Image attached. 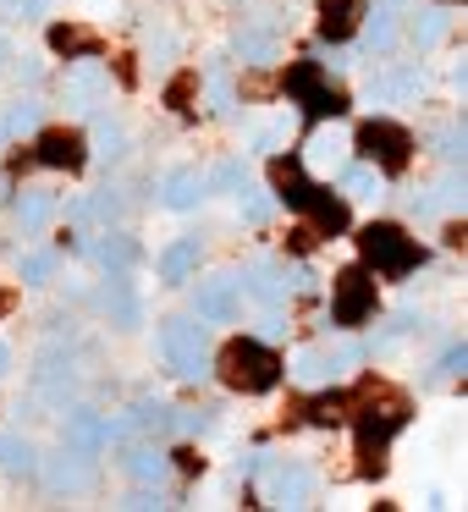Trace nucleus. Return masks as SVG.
<instances>
[{
	"mask_svg": "<svg viewBox=\"0 0 468 512\" xmlns=\"http://www.w3.org/2000/svg\"><path fill=\"white\" fill-rule=\"evenodd\" d=\"M94 303H100V314L116 325V331H138V320H144V303H138L127 270H105V281L94 287Z\"/></svg>",
	"mask_w": 468,
	"mask_h": 512,
	"instance_id": "11",
	"label": "nucleus"
},
{
	"mask_svg": "<svg viewBox=\"0 0 468 512\" xmlns=\"http://www.w3.org/2000/svg\"><path fill=\"white\" fill-rule=\"evenodd\" d=\"M204 182H210L215 193H243L248 188V166H243V160H221V166H215Z\"/></svg>",
	"mask_w": 468,
	"mask_h": 512,
	"instance_id": "38",
	"label": "nucleus"
},
{
	"mask_svg": "<svg viewBox=\"0 0 468 512\" xmlns=\"http://www.w3.org/2000/svg\"><path fill=\"white\" fill-rule=\"evenodd\" d=\"M281 358H276V347H265V342H254V336H237V342H226L221 353L210 358V375H221L232 391H243V397H265L270 386L281 380Z\"/></svg>",
	"mask_w": 468,
	"mask_h": 512,
	"instance_id": "3",
	"label": "nucleus"
},
{
	"mask_svg": "<svg viewBox=\"0 0 468 512\" xmlns=\"http://www.w3.org/2000/svg\"><path fill=\"white\" fill-rule=\"evenodd\" d=\"M347 149H353V138L342 133V127H320V133L309 138V144H303V166L309 171H342L347 166Z\"/></svg>",
	"mask_w": 468,
	"mask_h": 512,
	"instance_id": "20",
	"label": "nucleus"
},
{
	"mask_svg": "<svg viewBox=\"0 0 468 512\" xmlns=\"http://www.w3.org/2000/svg\"><path fill=\"white\" fill-rule=\"evenodd\" d=\"M193 100H199V72H182V78L166 83V105H171V111H193Z\"/></svg>",
	"mask_w": 468,
	"mask_h": 512,
	"instance_id": "39",
	"label": "nucleus"
},
{
	"mask_svg": "<svg viewBox=\"0 0 468 512\" xmlns=\"http://www.w3.org/2000/svg\"><path fill=\"white\" fill-rule=\"evenodd\" d=\"M232 50L248 67H270V61H276V34H270V28H237Z\"/></svg>",
	"mask_w": 468,
	"mask_h": 512,
	"instance_id": "31",
	"label": "nucleus"
},
{
	"mask_svg": "<svg viewBox=\"0 0 468 512\" xmlns=\"http://www.w3.org/2000/svg\"><path fill=\"white\" fill-rule=\"evenodd\" d=\"M463 369H468V347H463V342H452L441 358H435V369H430V386H446V380H457Z\"/></svg>",
	"mask_w": 468,
	"mask_h": 512,
	"instance_id": "37",
	"label": "nucleus"
},
{
	"mask_svg": "<svg viewBox=\"0 0 468 512\" xmlns=\"http://www.w3.org/2000/svg\"><path fill=\"white\" fill-rule=\"evenodd\" d=\"M0 6H12V0H0Z\"/></svg>",
	"mask_w": 468,
	"mask_h": 512,
	"instance_id": "51",
	"label": "nucleus"
},
{
	"mask_svg": "<svg viewBox=\"0 0 468 512\" xmlns=\"http://www.w3.org/2000/svg\"><path fill=\"white\" fill-rule=\"evenodd\" d=\"M12 303H17V292H12V287H6V292H0V314L12 309Z\"/></svg>",
	"mask_w": 468,
	"mask_h": 512,
	"instance_id": "50",
	"label": "nucleus"
},
{
	"mask_svg": "<svg viewBox=\"0 0 468 512\" xmlns=\"http://www.w3.org/2000/svg\"><path fill=\"white\" fill-rule=\"evenodd\" d=\"M287 133H292V122H270V127H259V133H254V149H276Z\"/></svg>",
	"mask_w": 468,
	"mask_h": 512,
	"instance_id": "45",
	"label": "nucleus"
},
{
	"mask_svg": "<svg viewBox=\"0 0 468 512\" xmlns=\"http://www.w3.org/2000/svg\"><path fill=\"white\" fill-rule=\"evenodd\" d=\"M122 188H94L83 204H72V221H100V226H111L116 215H122Z\"/></svg>",
	"mask_w": 468,
	"mask_h": 512,
	"instance_id": "30",
	"label": "nucleus"
},
{
	"mask_svg": "<svg viewBox=\"0 0 468 512\" xmlns=\"http://www.w3.org/2000/svg\"><path fill=\"white\" fill-rule=\"evenodd\" d=\"M45 485L56 496H83V490L100 485V468H94V452H78V446H61L45 463Z\"/></svg>",
	"mask_w": 468,
	"mask_h": 512,
	"instance_id": "10",
	"label": "nucleus"
},
{
	"mask_svg": "<svg viewBox=\"0 0 468 512\" xmlns=\"http://www.w3.org/2000/svg\"><path fill=\"white\" fill-rule=\"evenodd\" d=\"M358 254H364V265H375L386 281H402V276H413V270L424 265L419 237H408L391 221H369L364 232H358Z\"/></svg>",
	"mask_w": 468,
	"mask_h": 512,
	"instance_id": "4",
	"label": "nucleus"
},
{
	"mask_svg": "<svg viewBox=\"0 0 468 512\" xmlns=\"http://www.w3.org/2000/svg\"><path fill=\"white\" fill-rule=\"evenodd\" d=\"M408 331H413V320H408V314H397V320H391L386 331L375 336V353H391V347H397V342H402V336H408Z\"/></svg>",
	"mask_w": 468,
	"mask_h": 512,
	"instance_id": "44",
	"label": "nucleus"
},
{
	"mask_svg": "<svg viewBox=\"0 0 468 512\" xmlns=\"http://www.w3.org/2000/svg\"><path fill=\"white\" fill-rule=\"evenodd\" d=\"M270 188H276V199H281V204H292V210L309 215L314 237H342V232H347V199H336V193L314 188V182L303 177L298 160L270 155Z\"/></svg>",
	"mask_w": 468,
	"mask_h": 512,
	"instance_id": "2",
	"label": "nucleus"
},
{
	"mask_svg": "<svg viewBox=\"0 0 468 512\" xmlns=\"http://www.w3.org/2000/svg\"><path fill=\"white\" fill-rule=\"evenodd\" d=\"M369 23H364V50L369 56H391L397 50V6L391 0H380L375 12H364Z\"/></svg>",
	"mask_w": 468,
	"mask_h": 512,
	"instance_id": "26",
	"label": "nucleus"
},
{
	"mask_svg": "<svg viewBox=\"0 0 468 512\" xmlns=\"http://www.w3.org/2000/svg\"><path fill=\"white\" fill-rule=\"evenodd\" d=\"M17 78H23V83H39V61L23 56V61H17Z\"/></svg>",
	"mask_w": 468,
	"mask_h": 512,
	"instance_id": "46",
	"label": "nucleus"
},
{
	"mask_svg": "<svg viewBox=\"0 0 468 512\" xmlns=\"http://www.w3.org/2000/svg\"><path fill=\"white\" fill-rule=\"evenodd\" d=\"M237 270H221V276H210V281H199V292H193V314H199V320H232L237 314Z\"/></svg>",
	"mask_w": 468,
	"mask_h": 512,
	"instance_id": "16",
	"label": "nucleus"
},
{
	"mask_svg": "<svg viewBox=\"0 0 468 512\" xmlns=\"http://www.w3.org/2000/svg\"><path fill=\"white\" fill-rule=\"evenodd\" d=\"M314 485H320V479H314L309 463H281V468H270L265 496H270V507H309Z\"/></svg>",
	"mask_w": 468,
	"mask_h": 512,
	"instance_id": "14",
	"label": "nucleus"
},
{
	"mask_svg": "<svg viewBox=\"0 0 468 512\" xmlns=\"http://www.w3.org/2000/svg\"><path fill=\"white\" fill-rule=\"evenodd\" d=\"M155 193H160L166 210H199V204L210 199V182H204L199 166H177V171H166V177L155 182Z\"/></svg>",
	"mask_w": 468,
	"mask_h": 512,
	"instance_id": "15",
	"label": "nucleus"
},
{
	"mask_svg": "<svg viewBox=\"0 0 468 512\" xmlns=\"http://www.w3.org/2000/svg\"><path fill=\"white\" fill-rule=\"evenodd\" d=\"M408 419H413V402L402 397V391H386V386L364 391V402H358V474L364 479L386 474L391 435H397Z\"/></svg>",
	"mask_w": 468,
	"mask_h": 512,
	"instance_id": "1",
	"label": "nucleus"
},
{
	"mask_svg": "<svg viewBox=\"0 0 468 512\" xmlns=\"http://www.w3.org/2000/svg\"><path fill=\"white\" fill-rule=\"evenodd\" d=\"M199 83H210V100H215V111H221V116L237 111V94H232V83H226V67H221V61H215V67H204Z\"/></svg>",
	"mask_w": 468,
	"mask_h": 512,
	"instance_id": "36",
	"label": "nucleus"
},
{
	"mask_svg": "<svg viewBox=\"0 0 468 512\" xmlns=\"http://www.w3.org/2000/svg\"><path fill=\"white\" fill-rule=\"evenodd\" d=\"M171 56H177V34H171V28H155V34H149V61L166 67Z\"/></svg>",
	"mask_w": 468,
	"mask_h": 512,
	"instance_id": "42",
	"label": "nucleus"
},
{
	"mask_svg": "<svg viewBox=\"0 0 468 512\" xmlns=\"http://www.w3.org/2000/svg\"><path fill=\"white\" fill-rule=\"evenodd\" d=\"M287 94L303 105L309 116H320V122H336V116L347 111V94L336 89L331 78H325L320 61H298V67L287 72Z\"/></svg>",
	"mask_w": 468,
	"mask_h": 512,
	"instance_id": "7",
	"label": "nucleus"
},
{
	"mask_svg": "<svg viewBox=\"0 0 468 512\" xmlns=\"http://www.w3.org/2000/svg\"><path fill=\"white\" fill-rule=\"evenodd\" d=\"M358 17H364V0H320V17H314V28H320V39L342 45V39L358 28Z\"/></svg>",
	"mask_w": 468,
	"mask_h": 512,
	"instance_id": "24",
	"label": "nucleus"
},
{
	"mask_svg": "<svg viewBox=\"0 0 468 512\" xmlns=\"http://www.w3.org/2000/svg\"><path fill=\"white\" fill-rule=\"evenodd\" d=\"M56 265H61L56 248H34V254L17 259V276H23V287H45V281L56 276Z\"/></svg>",
	"mask_w": 468,
	"mask_h": 512,
	"instance_id": "34",
	"label": "nucleus"
},
{
	"mask_svg": "<svg viewBox=\"0 0 468 512\" xmlns=\"http://www.w3.org/2000/svg\"><path fill=\"white\" fill-rule=\"evenodd\" d=\"M0 144H6V133H0Z\"/></svg>",
	"mask_w": 468,
	"mask_h": 512,
	"instance_id": "52",
	"label": "nucleus"
},
{
	"mask_svg": "<svg viewBox=\"0 0 468 512\" xmlns=\"http://www.w3.org/2000/svg\"><path fill=\"white\" fill-rule=\"evenodd\" d=\"M105 89H111V72L100 67V56H83L67 67V105H100Z\"/></svg>",
	"mask_w": 468,
	"mask_h": 512,
	"instance_id": "21",
	"label": "nucleus"
},
{
	"mask_svg": "<svg viewBox=\"0 0 468 512\" xmlns=\"http://www.w3.org/2000/svg\"><path fill=\"white\" fill-rule=\"evenodd\" d=\"M160 358L182 380H210V342H204L199 314H171V320H160Z\"/></svg>",
	"mask_w": 468,
	"mask_h": 512,
	"instance_id": "5",
	"label": "nucleus"
},
{
	"mask_svg": "<svg viewBox=\"0 0 468 512\" xmlns=\"http://www.w3.org/2000/svg\"><path fill=\"white\" fill-rule=\"evenodd\" d=\"M23 12H28V17H45V12H50V0H23Z\"/></svg>",
	"mask_w": 468,
	"mask_h": 512,
	"instance_id": "47",
	"label": "nucleus"
},
{
	"mask_svg": "<svg viewBox=\"0 0 468 512\" xmlns=\"http://www.w3.org/2000/svg\"><path fill=\"white\" fill-rule=\"evenodd\" d=\"M237 199H243V221H248V226H265L270 210H276V199H270V193H248V188H243Z\"/></svg>",
	"mask_w": 468,
	"mask_h": 512,
	"instance_id": "40",
	"label": "nucleus"
},
{
	"mask_svg": "<svg viewBox=\"0 0 468 512\" xmlns=\"http://www.w3.org/2000/svg\"><path fill=\"white\" fill-rule=\"evenodd\" d=\"M127 424L144 435H166L177 424V408H166V402H138V408H127Z\"/></svg>",
	"mask_w": 468,
	"mask_h": 512,
	"instance_id": "33",
	"label": "nucleus"
},
{
	"mask_svg": "<svg viewBox=\"0 0 468 512\" xmlns=\"http://www.w3.org/2000/svg\"><path fill=\"white\" fill-rule=\"evenodd\" d=\"M375 276H369L364 265H347L336 270L331 281V325L336 331H358L364 320H375Z\"/></svg>",
	"mask_w": 468,
	"mask_h": 512,
	"instance_id": "6",
	"label": "nucleus"
},
{
	"mask_svg": "<svg viewBox=\"0 0 468 512\" xmlns=\"http://www.w3.org/2000/svg\"><path fill=\"white\" fill-rule=\"evenodd\" d=\"M435 210H463V177H457V171L435 188Z\"/></svg>",
	"mask_w": 468,
	"mask_h": 512,
	"instance_id": "43",
	"label": "nucleus"
},
{
	"mask_svg": "<svg viewBox=\"0 0 468 512\" xmlns=\"http://www.w3.org/2000/svg\"><path fill=\"white\" fill-rule=\"evenodd\" d=\"M122 468H127L133 485H155V490L171 479V457L160 452V446H133V452L122 457Z\"/></svg>",
	"mask_w": 468,
	"mask_h": 512,
	"instance_id": "25",
	"label": "nucleus"
},
{
	"mask_svg": "<svg viewBox=\"0 0 468 512\" xmlns=\"http://www.w3.org/2000/svg\"><path fill=\"white\" fill-rule=\"evenodd\" d=\"M50 221H56V193H50V188H23V193H17V232L39 237Z\"/></svg>",
	"mask_w": 468,
	"mask_h": 512,
	"instance_id": "23",
	"label": "nucleus"
},
{
	"mask_svg": "<svg viewBox=\"0 0 468 512\" xmlns=\"http://www.w3.org/2000/svg\"><path fill=\"white\" fill-rule=\"evenodd\" d=\"M237 287H243L248 298H259L265 309H276V303H287V292H292V270L276 265V259H254V265L237 270Z\"/></svg>",
	"mask_w": 468,
	"mask_h": 512,
	"instance_id": "13",
	"label": "nucleus"
},
{
	"mask_svg": "<svg viewBox=\"0 0 468 512\" xmlns=\"http://www.w3.org/2000/svg\"><path fill=\"white\" fill-rule=\"evenodd\" d=\"M34 160L50 171H83L89 166V138L78 133V127H45L34 144Z\"/></svg>",
	"mask_w": 468,
	"mask_h": 512,
	"instance_id": "12",
	"label": "nucleus"
},
{
	"mask_svg": "<svg viewBox=\"0 0 468 512\" xmlns=\"http://www.w3.org/2000/svg\"><path fill=\"white\" fill-rule=\"evenodd\" d=\"M0 468L12 479H34L39 474V446L28 435H0Z\"/></svg>",
	"mask_w": 468,
	"mask_h": 512,
	"instance_id": "27",
	"label": "nucleus"
},
{
	"mask_svg": "<svg viewBox=\"0 0 468 512\" xmlns=\"http://www.w3.org/2000/svg\"><path fill=\"white\" fill-rule=\"evenodd\" d=\"M39 116H45V105H39L34 94H17L6 122H0V133H39Z\"/></svg>",
	"mask_w": 468,
	"mask_h": 512,
	"instance_id": "35",
	"label": "nucleus"
},
{
	"mask_svg": "<svg viewBox=\"0 0 468 512\" xmlns=\"http://www.w3.org/2000/svg\"><path fill=\"white\" fill-rule=\"evenodd\" d=\"M435 155L446 160V166H457V160H463V127H441V133H435Z\"/></svg>",
	"mask_w": 468,
	"mask_h": 512,
	"instance_id": "41",
	"label": "nucleus"
},
{
	"mask_svg": "<svg viewBox=\"0 0 468 512\" xmlns=\"http://www.w3.org/2000/svg\"><path fill=\"white\" fill-rule=\"evenodd\" d=\"M83 259H94L100 270H127L138 259V243L122 232V226H100V232L83 243Z\"/></svg>",
	"mask_w": 468,
	"mask_h": 512,
	"instance_id": "19",
	"label": "nucleus"
},
{
	"mask_svg": "<svg viewBox=\"0 0 468 512\" xmlns=\"http://www.w3.org/2000/svg\"><path fill=\"white\" fill-rule=\"evenodd\" d=\"M413 50H435L446 34H452V12L446 6H424V12H413Z\"/></svg>",
	"mask_w": 468,
	"mask_h": 512,
	"instance_id": "28",
	"label": "nucleus"
},
{
	"mask_svg": "<svg viewBox=\"0 0 468 512\" xmlns=\"http://www.w3.org/2000/svg\"><path fill=\"white\" fill-rule=\"evenodd\" d=\"M199 259H204V237L188 232V237H177V243H166L155 254V276L166 281V287H182V281L199 270Z\"/></svg>",
	"mask_w": 468,
	"mask_h": 512,
	"instance_id": "17",
	"label": "nucleus"
},
{
	"mask_svg": "<svg viewBox=\"0 0 468 512\" xmlns=\"http://www.w3.org/2000/svg\"><path fill=\"white\" fill-rule=\"evenodd\" d=\"M353 149L369 160V166H380V171H402L413 160V133L397 127V122H386V116H375V122L358 127Z\"/></svg>",
	"mask_w": 468,
	"mask_h": 512,
	"instance_id": "9",
	"label": "nucleus"
},
{
	"mask_svg": "<svg viewBox=\"0 0 468 512\" xmlns=\"http://www.w3.org/2000/svg\"><path fill=\"white\" fill-rule=\"evenodd\" d=\"M61 441L78 446V452H100V446H111L105 441V419L94 408H67V419H61Z\"/></svg>",
	"mask_w": 468,
	"mask_h": 512,
	"instance_id": "22",
	"label": "nucleus"
},
{
	"mask_svg": "<svg viewBox=\"0 0 468 512\" xmlns=\"http://www.w3.org/2000/svg\"><path fill=\"white\" fill-rule=\"evenodd\" d=\"M369 347L358 342H336V347H303L298 358H292V375L303 380V386H336V380H347L358 364H364Z\"/></svg>",
	"mask_w": 468,
	"mask_h": 512,
	"instance_id": "8",
	"label": "nucleus"
},
{
	"mask_svg": "<svg viewBox=\"0 0 468 512\" xmlns=\"http://www.w3.org/2000/svg\"><path fill=\"white\" fill-rule=\"evenodd\" d=\"M94 155L100 160H122L127 155V127L116 122V116L94 111Z\"/></svg>",
	"mask_w": 468,
	"mask_h": 512,
	"instance_id": "32",
	"label": "nucleus"
},
{
	"mask_svg": "<svg viewBox=\"0 0 468 512\" xmlns=\"http://www.w3.org/2000/svg\"><path fill=\"white\" fill-rule=\"evenodd\" d=\"M336 193H342L347 204H380L386 199V171L369 166V160H347V166L336 171Z\"/></svg>",
	"mask_w": 468,
	"mask_h": 512,
	"instance_id": "18",
	"label": "nucleus"
},
{
	"mask_svg": "<svg viewBox=\"0 0 468 512\" xmlns=\"http://www.w3.org/2000/svg\"><path fill=\"white\" fill-rule=\"evenodd\" d=\"M6 369H12V347L0 342V380H6Z\"/></svg>",
	"mask_w": 468,
	"mask_h": 512,
	"instance_id": "49",
	"label": "nucleus"
},
{
	"mask_svg": "<svg viewBox=\"0 0 468 512\" xmlns=\"http://www.w3.org/2000/svg\"><path fill=\"white\" fill-rule=\"evenodd\" d=\"M12 67V45H6V34H0V72Z\"/></svg>",
	"mask_w": 468,
	"mask_h": 512,
	"instance_id": "48",
	"label": "nucleus"
},
{
	"mask_svg": "<svg viewBox=\"0 0 468 512\" xmlns=\"http://www.w3.org/2000/svg\"><path fill=\"white\" fill-rule=\"evenodd\" d=\"M50 45H56V56H67V61L100 56V39H94V28H78V23H56V28H50Z\"/></svg>",
	"mask_w": 468,
	"mask_h": 512,
	"instance_id": "29",
	"label": "nucleus"
}]
</instances>
